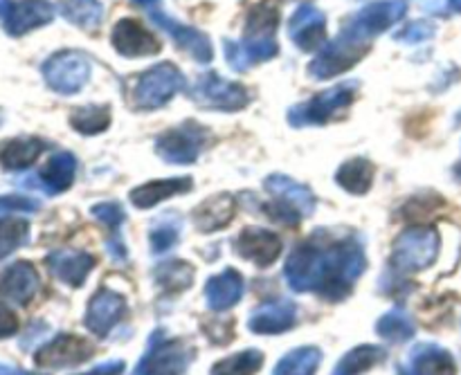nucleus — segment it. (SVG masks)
<instances>
[{"label":"nucleus","mask_w":461,"mask_h":375,"mask_svg":"<svg viewBox=\"0 0 461 375\" xmlns=\"http://www.w3.org/2000/svg\"><path fill=\"white\" fill-rule=\"evenodd\" d=\"M367 268L363 243L354 237L315 232L291 252L284 268L295 292H318L329 301L345 299Z\"/></svg>","instance_id":"nucleus-1"},{"label":"nucleus","mask_w":461,"mask_h":375,"mask_svg":"<svg viewBox=\"0 0 461 375\" xmlns=\"http://www.w3.org/2000/svg\"><path fill=\"white\" fill-rule=\"evenodd\" d=\"M277 25H279V9L277 4L266 0L252 7L250 18L246 25V36L241 43L225 40V57L234 70L243 72L255 63L268 61L279 52L277 45Z\"/></svg>","instance_id":"nucleus-2"},{"label":"nucleus","mask_w":461,"mask_h":375,"mask_svg":"<svg viewBox=\"0 0 461 375\" xmlns=\"http://www.w3.org/2000/svg\"><path fill=\"white\" fill-rule=\"evenodd\" d=\"M405 13H408V0H381V3H372L365 9H360L358 13H354V16L342 25L340 34L338 36L351 40V43L367 45L369 48L374 36L390 30V27L396 25Z\"/></svg>","instance_id":"nucleus-3"},{"label":"nucleus","mask_w":461,"mask_h":375,"mask_svg":"<svg viewBox=\"0 0 461 375\" xmlns=\"http://www.w3.org/2000/svg\"><path fill=\"white\" fill-rule=\"evenodd\" d=\"M439 247L441 238L435 228H412L394 241L392 265L403 274L421 272L435 263Z\"/></svg>","instance_id":"nucleus-4"},{"label":"nucleus","mask_w":461,"mask_h":375,"mask_svg":"<svg viewBox=\"0 0 461 375\" xmlns=\"http://www.w3.org/2000/svg\"><path fill=\"white\" fill-rule=\"evenodd\" d=\"M196 351L183 342L169 340L165 331H156L149 337L147 351L133 375H185Z\"/></svg>","instance_id":"nucleus-5"},{"label":"nucleus","mask_w":461,"mask_h":375,"mask_svg":"<svg viewBox=\"0 0 461 375\" xmlns=\"http://www.w3.org/2000/svg\"><path fill=\"white\" fill-rule=\"evenodd\" d=\"M183 88V72L174 63H160L140 76L131 97H133V106L140 111H156V108L169 103Z\"/></svg>","instance_id":"nucleus-6"},{"label":"nucleus","mask_w":461,"mask_h":375,"mask_svg":"<svg viewBox=\"0 0 461 375\" xmlns=\"http://www.w3.org/2000/svg\"><path fill=\"white\" fill-rule=\"evenodd\" d=\"M212 133L196 121H185L158 138L156 153L167 165H194L210 144Z\"/></svg>","instance_id":"nucleus-7"},{"label":"nucleus","mask_w":461,"mask_h":375,"mask_svg":"<svg viewBox=\"0 0 461 375\" xmlns=\"http://www.w3.org/2000/svg\"><path fill=\"white\" fill-rule=\"evenodd\" d=\"M133 3L140 4V7L149 13V18H151L158 27H162V30L174 39V43L178 45L180 49H185L189 57L196 58V61L201 63L212 61L214 49H212L210 39H207L203 31H198L196 27H189L185 25V22L171 18L169 13L162 9V0H133Z\"/></svg>","instance_id":"nucleus-8"},{"label":"nucleus","mask_w":461,"mask_h":375,"mask_svg":"<svg viewBox=\"0 0 461 375\" xmlns=\"http://www.w3.org/2000/svg\"><path fill=\"white\" fill-rule=\"evenodd\" d=\"M356 93H358V84L356 81H345V84L336 85V88L315 94L313 99H309L302 106L293 108L288 112V121H291V126H297V129L300 126L327 124L331 117H336L338 112L351 106Z\"/></svg>","instance_id":"nucleus-9"},{"label":"nucleus","mask_w":461,"mask_h":375,"mask_svg":"<svg viewBox=\"0 0 461 375\" xmlns=\"http://www.w3.org/2000/svg\"><path fill=\"white\" fill-rule=\"evenodd\" d=\"M93 63L81 52H59L43 63V79L54 93L75 94L88 84Z\"/></svg>","instance_id":"nucleus-10"},{"label":"nucleus","mask_w":461,"mask_h":375,"mask_svg":"<svg viewBox=\"0 0 461 375\" xmlns=\"http://www.w3.org/2000/svg\"><path fill=\"white\" fill-rule=\"evenodd\" d=\"M192 99L203 108H214V111H241L250 103V94L241 84L225 81L216 72H205L198 76L192 88Z\"/></svg>","instance_id":"nucleus-11"},{"label":"nucleus","mask_w":461,"mask_h":375,"mask_svg":"<svg viewBox=\"0 0 461 375\" xmlns=\"http://www.w3.org/2000/svg\"><path fill=\"white\" fill-rule=\"evenodd\" d=\"M52 18L54 7L48 0H0V27L9 36L27 34Z\"/></svg>","instance_id":"nucleus-12"},{"label":"nucleus","mask_w":461,"mask_h":375,"mask_svg":"<svg viewBox=\"0 0 461 375\" xmlns=\"http://www.w3.org/2000/svg\"><path fill=\"white\" fill-rule=\"evenodd\" d=\"M367 52V45L351 43V40L338 36L336 40L324 43V48L320 49L318 57L311 61L309 75L313 76V79H331V76L351 70V67L363 58V54Z\"/></svg>","instance_id":"nucleus-13"},{"label":"nucleus","mask_w":461,"mask_h":375,"mask_svg":"<svg viewBox=\"0 0 461 375\" xmlns=\"http://www.w3.org/2000/svg\"><path fill=\"white\" fill-rule=\"evenodd\" d=\"M90 358H93L90 342L79 335H72V333H61L54 340H50L48 344L41 346L34 355L36 364L45 369L77 367V364L88 362Z\"/></svg>","instance_id":"nucleus-14"},{"label":"nucleus","mask_w":461,"mask_h":375,"mask_svg":"<svg viewBox=\"0 0 461 375\" xmlns=\"http://www.w3.org/2000/svg\"><path fill=\"white\" fill-rule=\"evenodd\" d=\"M124 313V297L120 292L102 288V290H97L90 297L88 310H86V328L97 337H106L122 322Z\"/></svg>","instance_id":"nucleus-15"},{"label":"nucleus","mask_w":461,"mask_h":375,"mask_svg":"<svg viewBox=\"0 0 461 375\" xmlns=\"http://www.w3.org/2000/svg\"><path fill=\"white\" fill-rule=\"evenodd\" d=\"M288 36H291L293 43L300 49H304V52L322 49L324 43H327V40H324L327 39L324 13L311 3L300 4L297 12L291 16V21H288Z\"/></svg>","instance_id":"nucleus-16"},{"label":"nucleus","mask_w":461,"mask_h":375,"mask_svg":"<svg viewBox=\"0 0 461 375\" xmlns=\"http://www.w3.org/2000/svg\"><path fill=\"white\" fill-rule=\"evenodd\" d=\"M282 238L275 232H268L264 228H248L239 234L234 241V250L241 259L250 261L257 268H268L282 254Z\"/></svg>","instance_id":"nucleus-17"},{"label":"nucleus","mask_w":461,"mask_h":375,"mask_svg":"<svg viewBox=\"0 0 461 375\" xmlns=\"http://www.w3.org/2000/svg\"><path fill=\"white\" fill-rule=\"evenodd\" d=\"M113 48L122 54V57L138 58V57H151V54L160 52V40L147 30L135 18H122L115 27H113Z\"/></svg>","instance_id":"nucleus-18"},{"label":"nucleus","mask_w":461,"mask_h":375,"mask_svg":"<svg viewBox=\"0 0 461 375\" xmlns=\"http://www.w3.org/2000/svg\"><path fill=\"white\" fill-rule=\"evenodd\" d=\"M396 375H457V364L450 351L439 344H417L408 362L396 367Z\"/></svg>","instance_id":"nucleus-19"},{"label":"nucleus","mask_w":461,"mask_h":375,"mask_svg":"<svg viewBox=\"0 0 461 375\" xmlns=\"http://www.w3.org/2000/svg\"><path fill=\"white\" fill-rule=\"evenodd\" d=\"M297 324V304L291 299H275L261 304L248 317V328L257 335H277L291 331Z\"/></svg>","instance_id":"nucleus-20"},{"label":"nucleus","mask_w":461,"mask_h":375,"mask_svg":"<svg viewBox=\"0 0 461 375\" xmlns=\"http://www.w3.org/2000/svg\"><path fill=\"white\" fill-rule=\"evenodd\" d=\"M50 272L63 281L70 288H81L88 279V274L93 272V268L97 265L93 254L88 252H72V250H57L50 252L48 259H45Z\"/></svg>","instance_id":"nucleus-21"},{"label":"nucleus","mask_w":461,"mask_h":375,"mask_svg":"<svg viewBox=\"0 0 461 375\" xmlns=\"http://www.w3.org/2000/svg\"><path fill=\"white\" fill-rule=\"evenodd\" d=\"M75 174H77L75 156L68 151H61V153H54V156L50 157L48 165L41 169V174L36 175V178L21 180V183L27 184V187L41 189V192L50 193V196H57V193L70 189L72 180H75Z\"/></svg>","instance_id":"nucleus-22"},{"label":"nucleus","mask_w":461,"mask_h":375,"mask_svg":"<svg viewBox=\"0 0 461 375\" xmlns=\"http://www.w3.org/2000/svg\"><path fill=\"white\" fill-rule=\"evenodd\" d=\"M39 272L27 261H18L12 268L5 270V274L0 277V295L16 306L30 304L36 292H39Z\"/></svg>","instance_id":"nucleus-23"},{"label":"nucleus","mask_w":461,"mask_h":375,"mask_svg":"<svg viewBox=\"0 0 461 375\" xmlns=\"http://www.w3.org/2000/svg\"><path fill=\"white\" fill-rule=\"evenodd\" d=\"M243 297V277L237 270L228 268L212 277L205 286V299L214 313H223L237 306Z\"/></svg>","instance_id":"nucleus-24"},{"label":"nucleus","mask_w":461,"mask_h":375,"mask_svg":"<svg viewBox=\"0 0 461 375\" xmlns=\"http://www.w3.org/2000/svg\"><path fill=\"white\" fill-rule=\"evenodd\" d=\"M234 202L232 196L228 193H221V196L207 198L203 205L196 207L194 211V223L201 232H219V229L228 228L234 219Z\"/></svg>","instance_id":"nucleus-25"},{"label":"nucleus","mask_w":461,"mask_h":375,"mask_svg":"<svg viewBox=\"0 0 461 375\" xmlns=\"http://www.w3.org/2000/svg\"><path fill=\"white\" fill-rule=\"evenodd\" d=\"M192 189V178H171V180H151V183L135 187L131 192V202L138 210H151L160 201L176 196V193H187Z\"/></svg>","instance_id":"nucleus-26"},{"label":"nucleus","mask_w":461,"mask_h":375,"mask_svg":"<svg viewBox=\"0 0 461 375\" xmlns=\"http://www.w3.org/2000/svg\"><path fill=\"white\" fill-rule=\"evenodd\" d=\"M266 192L273 193V198H279L284 202H291L293 207L302 211L304 216H311L315 211V196L306 184L295 183L286 175H270L266 178Z\"/></svg>","instance_id":"nucleus-27"},{"label":"nucleus","mask_w":461,"mask_h":375,"mask_svg":"<svg viewBox=\"0 0 461 375\" xmlns=\"http://www.w3.org/2000/svg\"><path fill=\"white\" fill-rule=\"evenodd\" d=\"M45 144L36 138H16L0 144V165L9 171L27 169L39 160Z\"/></svg>","instance_id":"nucleus-28"},{"label":"nucleus","mask_w":461,"mask_h":375,"mask_svg":"<svg viewBox=\"0 0 461 375\" xmlns=\"http://www.w3.org/2000/svg\"><path fill=\"white\" fill-rule=\"evenodd\" d=\"M374 174H376V169H374L372 162L363 160V157H356V160L345 162V165L338 169L336 180L338 184H340L342 189H347L349 193L363 196V193H367L369 189H372Z\"/></svg>","instance_id":"nucleus-29"},{"label":"nucleus","mask_w":461,"mask_h":375,"mask_svg":"<svg viewBox=\"0 0 461 375\" xmlns=\"http://www.w3.org/2000/svg\"><path fill=\"white\" fill-rule=\"evenodd\" d=\"M387 358V351L383 346H374V344H363L351 349L340 362L336 364L331 375H363L365 371H369L372 367H376L378 362Z\"/></svg>","instance_id":"nucleus-30"},{"label":"nucleus","mask_w":461,"mask_h":375,"mask_svg":"<svg viewBox=\"0 0 461 375\" xmlns=\"http://www.w3.org/2000/svg\"><path fill=\"white\" fill-rule=\"evenodd\" d=\"M180 229H183V220L174 211H165L153 220L151 229H149V243H151L153 254H165L169 252L176 243L180 241Z\"/></svg>","instance_id":"nucleus-31"},{"label":"nucleus","mask_w":461,"mask_h":375,"mask_svg":"<svg viewBox=\"0 0 461 375\" xmlns=\"http://www.w3.org/2000/svg\"><path fill=\"white\" fill-rule=\"evenodd\" d=\"M320 362H322V351L318 346H302L284 355L273 375H315Z\"/></svg>","instance_id":"nucleus-32"},{"label":"nucleus","mask_w":461,"mask_h":375,"mask_svg":"<svg viewBox=\"0 0 461 375\" xmlns=\"http://www.w3.org/2000/svg\"><path fill=\"white\" fill-rule=\"evenodd\" d=\"M59 9L81 30L95 31L104 21V7L99 0H59Z\"/></svg>","instance_id":"nucleus-33"},{"label":"nucleus","mask_w":461,"mask_h":375,"mask_svg":"<svg viewBox=\"0 0 461 375\" xmlns=\"http://www.w3.org/2000/svg\"><path fill=\"white\" fill-rule=\"evenodd\" d=\"M93 216H97L106 228H111V238H108L106 247L111 252V256L115 261H124L126 259V247L124 243L120 241V225L124 223L126 214L122 210L120 202H102V205L93 207Z\"/></svg>","instance_id":"nucleus-34"},{"label":"nucleus","mask_w":461,"mask_h":375,"mask_svg":"<svg viewBox=\"0 0 461 375\" xmlns=\"http://www.w3.org/2000/svg\"><path fill=\"white\" fill-rule=\"evenodd\" d=\"M376 333L392 344H405L414 337V322L403 308H394L378 319Z\"/></svg>","instance_id":"nucleus-35"},{"label":"nucleus","mask_w":461,"mask_h":375,"mask_svg":"<svg viewBox=\"0 0 461 375\" xmlns=\"http://www.w3.org/2000/svg\"><path fill=\"white\" fill-rule=\"evenodd\" d=\"M156 281L165 292H183L194 283V268L187 261L169 259L156 268Z\"/></svg>","instance_id":"nucleus-36"},{"label":"nucleus","mask_w":461,"mask_h":375,"mask_svg":"<svg viewBox=\"0 0 461 375\" xmlns=\"http://www.w3.org/2000/svg\"><path fill=\"white\" fill-rule=\"evenodd\" d=\"M261 367H264V353L257 349H248L219 360L212 367L210 375H257Z\"/></svg>","instance_id":"nucleus-37"},{"label":"nucleus","mask_w":461,"mask_h":375,"mask_svg":"<svg viewBox=\"0 0 461 375\" xmlns=\"http://www.w3.org/2000/svg\"><path fill=\"white\" fill-rule=\"evenodd\" d=\"M72 129L84 135H97L111 124V108L108 106H84L70 115Z\"/></svg>","instance_id":"nucleus-38"},{"label":"nucleus","mask_w":461,"mask_h":375,"mask_svg":"<svg viewBox=\"0 0 461 375\" xmlns=\"http://www.w3.org/2000/svg\"><path fill=\"white\" fill-rule=\"evenodd\" d=\"M30 237V223L25 219H0V259L21 250Z\"/></svg>","instance_id":"nucleus-39"},{"label":"nucleus","mask_w":461,"mask_h":375,"mask_svg":"<svg viewBox=\"0 0 461 375\" xmlns=\"http://www.w3.org/2000/svg\"><path fill=\"white\" fill-rule=\"evenodd\" d=\"M41 210L39 201L25 196H0V214H34Z\"/></svg>","instance_id":"nucleus-40"},{"label":"nucleus","mask_w":461,"mask_h":375,"mask_svg":"<svg viewBox=\"0 0 461 375\" xmlns=\"http://www.w3.org/2000/svg\"><path fill=\"white\" fill-rule=\"evenodd\" d=\"M432 34H435V25H430V22L426 21H414L410 22V25H405L403 30L396 34V39L403 40V43H421V40L432 39Z\"/></svg>","instance_id":"nucleus-41"},{"label":"nucleus","mask_w":461,"mask_h":375,"mask_svg":"<svg viewBox=\"0 0 461 375\" xmlns=\"http://www.w3.org/2000/svg\"><path fill=\"white\" fill-rule=\"evenodd\" d=\"M16 331H18V317L7 308V306L0 304V340L16 335Z\"/></svg>","instance_id":"nucleus-42"},{"label":"nucleus","mask_w":461,"mask_h":375,"mask_svg":"<svg viewBox=\"0 0 461 375\" xmlns=\"http://www.w3.org/2000/svg\"><path fill=\"white\" fill-rule=\"evenodd\" d=\"M126 364L122 360H111V362H104L99 367L90 369V371L81 373V375H124Z\"/></svg>","instance_id":"nucleus-43"},{"label":"nucleus","mask_w":461,"mask_h":375,"mask_svg":"<svg viewBox=\"0 0 461 375\" xmlns=\"http://www.w3.org/2000/svg\"><path fill=\"white\" fill-rule=\"evenodd\" d=\"M0 375H41V373L23 371V369H16V367H7V364H0Z\"/></svg>","instance_id":"nucleus-44"},{"label":"nucleus","mask_w":461,"mask_h":375,"mask_svg":"<svg viewBox=\"0 0 461 375\" xmlns=\"http://www.w3.org/2000/svg\"><path fill=\"white\" fill-rule=\"evenodd\" d=\"M455 178H457L459 183H461V162H459L457 166H455Z\"/></svg>","instance_id":"nucleus-45"}]
</instances>
